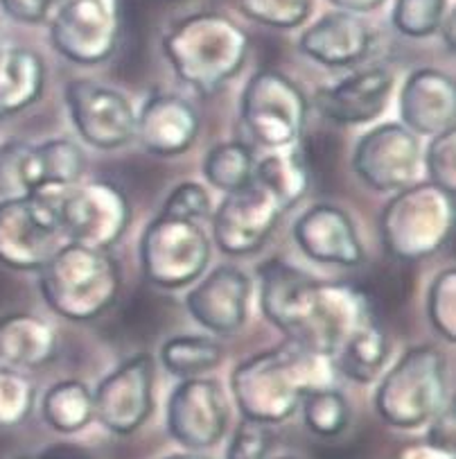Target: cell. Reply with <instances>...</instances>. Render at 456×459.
Instances as JSON below:
<instances>
[{"label":"cell","mask_w":456,"mask_h":459,"mask_svg":"<svg viewBox=\"0 0 456 459\" xmlns=\"http://www.w3.org/2000/svg\"><path fill=\"white\" fill-rule=\"evenodd\" d=\"M260 303L269 322L289 342L332 362L377 324V315L355 285L321 283L280 261L260 267Z\"/></svg>","instance_id":"cell-1"},{"label":"cell","mask_w":456,"mask_h":459,"mask_svg":"<svg viewBox=\"0 0 456 459\" xmlns=\"http://www.w3.org/2000/svg\"><path fill=\"white\" fill-rule=\"evenodd\" d=\"M305 170L294 154H271L255 166L246 186L224 197L212 218L215 240L228 256L258 251L271 236L282 213L305 195Z\"/></svg>","instance_id":"cell-2"},{"label":"cell","mask_w":456,"mask_h":459,"mask_svg":"<svg viewBox=\"0 0 456 459\" xmlns=\"http://www.w3.org/2000/svg\"><path fill=\"white\" fill-rule=\"evenodd\" d=\"M332 360L325 355L288 342L264 351L233 371V394L245 419L280 423L294 414L310 389L332 383Z\"/></svg>","instance_id":"cell-3"},{"label":"cell","mask_w":456,"mask_h":459,"mask_svg":"<svg viewBox=\"0 0 456 459\" xmlns=\"http://www.w3.org/2000/svg\"><path fill=\"white\" fill-rule=\"evenodd\" d=\"M163 55L185 84L202 93H215L240 73L249 55V37L228 16L199 12L168 30Z\"/></svg>","instance_id":"cell-4"},{"label":"cell","mask_w":456,"mask_h":459,"mask_svg":"<svg viewBox=\"0 0 456 459\" xmlns=\"http://www.w3.org/2000/svg\"><path fill=\"white\" fill-rule=\"evenodd\" d=\"M39 285L56 315L73 322H89L113 306L120 288V270L107 251L73 242L41 267Z\"/></svg>","instance_id":"cell-5"},{"label":"cell","mask_w":456,"mask_h":459,"mask_svg":"<svg viewBox=\"0 0 456 459\" xmlns=\"http://www.w3.org/2000/svg\"><path fill=\"white\" fill-rule=\"evenodd\" d=\"M447 403L445 358L434 346L407 351L382 380L375 396L377 414L389 426L411 430L432 421Z\"/></svg>","instance_id":"cell-6"},{"label":"cell","mask_w":456,"mask_h":459,"mask_svg":"<svg viewBox=\"0 0 456 459\" xmlns=\"http://www.w3.org/2000/svg\"><path fill=\"white\" fill-rule=\"evenodd\" d=\"M454 227V195L434 184L395 195L380 218L382 242L398 261L425 258L441 249Z\"/></svg>","instance_id":"cell-7"},{"label":"cell","mask_w":456,"mask_h":459,"mask_svg":"<svg viewBox=\"0 0 456 459\" xmlns=\"http://www.w3.org/2000/svg\"><path fill=\"white\" fill-rule=\"evenodd\" d=\"M50 14L52 48L75 64L107 62L123 37V0H55Z\"/></svg>","instance_id":"cell-8"},{"label":"cell","mask_w":456,"mask_h":459,"mask_svg":"<svg viewBox=\"0 0 456 459\" xmlns=\"http://www.w3.org/2000/svg\"><path fill=\"white\" fill-rule=\"evenodd\" d=\"M62 238L59 199L32 193L0 202V263L12 270H41Z\"/></svg>","instance_id":"cell-9"},{"label":"cell","mask_w":456,"mask_h":459,"mask_svg":"<svg viewBox=\"0 0 456 459\" xmlns=\"http://www.w3.org/2000/svg\"><path fill=\"white\" fill-rule=\"evenodd\" d=\"M211 242L197 222L160 215L142 233L141 261L150 283L181 288L206 270Z\"/></svg>","instance_id":"cell-10"},{"label":"cell","mask_w":456,"mask_h":459,"mask_svg":"<svg viewBox=\"0 0 456 459\" xmlns=\"http://www.w3.org/2000/svg\"><path fill=\"white\" fill-rule=\"evenodd\" d=\"M307 118V100L292 80L262 68L242 95V120L262 145L285 147L301 138Z\"/></svg>","instance_id":"cell-11"},{"label":"cell","mask_w":456,"mask_h":459,"mask_svg":"<svg viewBox=\"0 0 456 459\" xmlns=\"http://www.w3.org/2000/svg\"><path fill=\"white\" fill-rule=\"evenodd\" d=\"M59 222L75 245L107 251L129 224L127 195L111 181L82 186L59 199Z\"/></svg>","instance_id":"cell-12"},{"label":"cell","mask_w":456,"mask_h":459,"mask_svg":"<svg viewBox=\"0 0 456 459\" xmlns=\"http://www.w3.org/2000/svg\"><path fill=\"white\" fill-rule=\"evenodd\" d=\"M66 102L80 136L98 150H118L136 136V116L120 91L93 80H73Z\"/></svg>","instance_id":"cell-13"},{"label":"cell","mask_w":456,"mask_h":459,"mask_svg":"<svg viewBox=\"0 0 456 459\" xmlns=\"http://www.w3.org/2000/svg\"><path fill=\"white\" fill-rule=\"evenodd\" d=\"M154 360L138 353L108 374L93 394L98 421L116 435H132L150 419L154 410Z\"/></svg>","instance_id":"cell-14"},{"label":"cell","mask_w":456,"mask_h":459,"mask_svg":"<svg viewBox=\"0 0 456 459\" xmlns=\"http://www.w3.org/2000/svg\"><path fill=\"white\" fill-rule=\"evenodd\" d=\"M226 426L228 405L215 380L185 378L169 396L168 430L185 448H212L226 435Z\"/></svg>","instance_id":"cell-15"},{"label":"cell","mask_w":456,"mask_h":459,"mask_svg":"<svg viewBox=\"0 0 456 459\" xmlns=\"http://www.w3.org/2000/svg\"><path fill=\"white\" fill-rule=\"evenodd\" d=\"M420 143L398 123L382 125L359 138L353 168L375 190H405L418 175Z\"/></svg>","instance_id":"cell-16"},{"label":"cell","mask_w":456,"mask_h":459,"mask_svg":"<svg viewBox=\"0 0 456 459\" xmlns=\"http://www.w3.org/2000/svg\"><path fill=\"white\" fill-rule=\"evenodd\" d=\"M251 281L237 267H217L185 299L188 310L203 328L217 335H231L246 322Z\"/></svg>","instance_id":"cell-17"},{"label":"cell","mask_w":456,"mask_h":459,"mask_svg":"<svg viewBox=\"0 0 456 459\" xmlns=\"http://www.w3.org/2000/svg\"><path fill=\"white\" fill-rule=\"evenodd\" d=\"M393 80V73L386 66H373L353 73L332 89H321L316 93V107L332 123H368L386 109Z\"/></svg>","instance_id":"cell-18"},{"label":"cell","mask_w":456,"mask_h":459,"mask_svg":"<svg viewBox=\"0 0 456 459\" xmlns=\"http://www.w3.org/2000/svg\"><path fill=\"white\" fill-rule=\"evenodd\" d=\"M294 238L307 256L319 263L346 267L364 263L362 242L350 218L328 204L307 211L294 227Z\"/></svg>","instance_id":"cell-19"},{"label":"cell","mask_w":456,"mask_h":459,"mask_svg":"<svg viewBox=\"0 0 456 459\" xmlns=\"http://www.w3.org/2000/svg\"><path fill=\"white\" fill-rule=\"evenodd\" d=\"M454 82L441 71L420 68L411 73L400 93L402 123L418 134L438 136L454 129Z\"/></svg>","instance_id":"cell-20"},{"label":"cell","mask_w":456,"mask_h":459,"mask_svg":"<svg viewBox=\"0 0 456 459\" xmlns=\"http://www.w3.org/2000/svg\"><path fill=\"white\" fill-rule=\"evenodd\" d=\"M371 28L350 12H330L303 32V55L323 66H353L366 57L371 48Z\"/></svg>","instance_id":"cell-21"},{"label":"cell","mask_w":456,"mask_h":459,"mask_svg":"<svg viewBox=\"0 0 456 459\" xmlns=\"http://www.w3.org/2000/svg\"><path fill=\"white\" fill-rule=\"evenodd\" d=\"M142 145L159 157H176L188 150L199 134V116L176 95H154L136 120Z\"/></svg>","instance_id":"cell-22"},{"label":"cell","mask_w":456,"mask_h":459,"mask_svg":"<svg viewBox=\"0 0 456 459\" xmlns=\"http://www.w3.org/2000/svg\"><path fill=\"white\" fill-rule=\"evenodd\" d=\"M86 170V154L68 138L25 147L21 159V181L25 195L52 193L55 188L77 184Z\"/></svg>","instance_id":"cell-23"},{"label":"cell","mask_w":456,"mask_h":459,"mask_svg":"<svg viewBox=\"0 0 456 459\" xmlns=\"http://www.w3.org/2000/svg\"><path fill=\"white\" fill-rule=\"evenodd\" d=\"M55 353L56 335L43 319L21 313L0 319V369H34Z\"/></svg>","instance_id":"cell-24"},{"label":"cell","mask_w":456,"mask_h":459,"mask_svg":"<svg viewBox=\"0 0 456 459\" xmlns=\"http://www.w3.org/2000/svg\"><path fill=\"white\" fill-rule=\"evenodd\" d=\"M41 55L30 48H0V120L10 118L34 105L43 93Z\"/></svg>","instance_id":"cell-25"},{"label":"cell","mask_w":456,"mask_h":459,"mask_svg":"<svg viewBox=\"0 0 456 459\" xmlns=\"http://www.w3.org/2000/svg\"><path fill=\"white\" fill-rule=\"evenodd\" d=\"M175 319V301L151 288H138L125 299L113 317L111 331L118 340L141 344L159 337Z\"/></svg>","instance_id":"cell-26"},{"label":"cell","mask_w":456,"mask_h":459,"mask_svg":"<svg viewBox=\"0 0 456 459\" xmlns=\"http://www.w3.org/2000/svg\"><path fill=\"white\" fill-rule=\"evenodd\" d=\"M43 419L56 432L71 435L89 426L95 417L93 394L80 380H64L52 385L41 403Z\"/></svg>","instance_id":"cell-27"},{"label":"cell","mask_w":456,"mask_h":459,"mask_svg":"<svg viewBox=\"0 0 456 459\" xmlns=\"http://www.w3.org/2000/svg\"><path fill=\"white\" fill-rule=\"evenodd\" d=\"M355 288L375 315H393L409 301L414 292V272L405 261L375 265Z\"/></svg>","instance_id":"cell-28"},{"label":"cell","mask_w":456,"mask_h":459,"mask_svg":"<svg viewBox=\"0 0 456 459\" xmlns=\"http://www.w3.org/2000/svg\"><path fill=\"white\" fill-rule=\"evenodd\" d=\"M160 360L172 376L197 378V376L215 369L224 360V346L219 342L197 335L169 337L160 346Z\"/></svg>","instance_id":"cell-29"},{"label":"cell","mask_w":456,"mask_h":459,"mask_svg":"<svg viewBox=\"0 0 456 459\" xmlns=\"http://www.w3.org/2000/svg\"><path fill=\"white\" fill-rule=\"evenodd\" d=\"M341 138L332 132L316 129L310 136L301 141L297 157L305 170L307 186H314L319 193H330L339 179V166H341Z\"/></svg>","instance_id":"cell-30"},{"label":"cell","mask_w":456,"mask_h":459,"mask_svg":"<svg viewBox=\"0 0 456 459\" xmlns=\"http://www.w3.org/2000/svg\"><path fill=\"white\" fill-rule=\"evenodd\" d=\"M255 170L254 154L245 143H221L208 152L206 163H203V175L215 188L224 193L242 188L251 181Z\"/></svg>","instance_id":"cell-31"},{"label":"cell","mask_w":456,"mask_h":459,"mask_svg":"<svg viewBox=\"0 0 456 459\" xmlns=\"http://www.w3.org/2000/svg\"><path fill=\"white\" fill-rule=\"evenodd\" d=\"M303 417H305V426L314 435L330 439V437L341 435L348 428L350 407L344 394L337 392V389H310L303 396Z\"/></svg>","instance_id":"cell-32"},{"label":"cell","mask_w":456,"mask_h":459,"mask_svg":"<svg viewBox=\"0 0 456 459\" xmlns=\"http://www.w3.org/2000/svg\"><path fill=\"white\" fill-rule=\"evenodd\" d=\"M447 14V0H395L391 21L409 39H427L441 30Z\"/></svg>","instance_id":"cell-33"},{"label":"cell","mask_w":456,"mask_h":459,"mask_svg":"<svg viewBox=\"0 0 456 459\" xmlns=\"http://www.w3.org/2000/svg\"><path fill=\"white\" fill-rule=\"evenodd\" d=\"M242 14L276 30H292L305 23L312 0H237Z\"/></svg>","instance_id":"cell-34"},{"label":"cell","mask_w":456,"mask_h":459,"mask_svg":"<svg viewBox=\"0 0 456 459\" xmlns=\"http://www.w3.org/2000/svg\"><path fill=\"white\" fill-rule=\"evenodd\" d=\"M34 407V387L14 369H0V430L21 426Z\"/></svg>","instance_id":"cell-35"},{"label":"cell","mask_w":456,"mask_h":459,"mask_svg":"<svg viewBox=\"0 0 456 459\" xmlns=\"http://www.w3.org/2000/svg\"><path fill=\"white\" fill-rule=\"evenodd\" d=\"M454 270H445L432 285L429 292V317L434 328L445 337L447 342L456 340V319H454Z\"/></svg>","instance_id":"cell-36"},{"label":"cell","mask_w":456,"mask_h":459,"mask_svg":"<svg viewBox=\"0 0 456 459\" xmlns=\"http://www.w3.org/2000/svg\"><path fill=\"white\" fill-rule=\"evenodd\" d=\"M163 215L165 218L199 222V220L211 215V197H208L206 188H202L199 184H184L175 188V193L168 197Z\"/></svg>","instance_id":"cell-37"},{"label":"cell","mask_w":456,"mask_h":459,"mask_svg":"<svg viewBox=\"0 0 456 459\" xmlns=\"http://www.w3.org/2000/svg\"><path fill=\"white\" fill-rule=\"evenodd\" d=\"M269 448H271V432L267 430V426L245 419L233 432L226 459H267Z\"/></svg>","instance_id":"cell-38"},{"label":"cell","mask_w":456,"mask_h":459,"mask_svg":"<svg viewBox=\"0 0 456 459\" xmlns=\"http://www.w3.org/2000/svg\"><path fill=\"white\" fill-rule=\"evenodd\" d=\"M427 170L434 186L454 195V129L434 136L427 150Z\"/></svg>","instance_id":"cell-39"},{"label":"cell","mask_w":456,"mask_h":459,"mask_svg":"<svg viewBox=\"0 0 456 459\" xmlns=\"http://www.w3.org/2000/svg\"><path fill=\"white\" fill-rule=\"evenodd\" d=\"M25 143L12 141L0 147V197H23V181H21V159H23Z\"/></svg>","instance_id":"cell-40"},{"label":"cell","mask_w":456,"mask_h":459,"mask_svg":"<svg viewBox=\"0 0 456 459\" xmlns=\"http://www.w3.org/2000/svg\"><path fill=\"white\" fill-rule=\"evenodd\" d=\"M55 0H0V10L12 21L25 25H39L50 16Z\"/></svg>","instance_id":"cell-41"},{"label":"cell","mask_w":456,"mask_h":459,"mask_svg":"<svg viewBox=\"0 0 456 459\" xmlns=\"http://www.w3.org/2000/svg\"><path fill=\"white\" fill-rule=\"evenodd\" d=\"M432 421L434 423L432 430H429L427 444L454 453V407H452V403H445V407H443Z\"/></svg>","instance_id":"cell-42"},{"label":"cell","mask_w":456,"mask_h":459,"mask_svg":"<svg viewBox=\"0 0 456 459\" xmlns=\"http://www.w3.org/2000/svg\"><path fill=\"white\" fill-rule=\"evenodd\" d=\"M34 459H93V455H90L84 446L59 441V444L46 446Z\"/></svg>","instance_id":"cell-43"},{"label":"cell","mask_w":456,"mask_h":459,"mask_svg":"<svg viewBox=\"0 0 456 459\" xmlns=\"http://www.w3.org/2000/svg\"><path fill=\"white\" fill-rule=\"evenodd\" d=\"M400 459H454V453L432 444H414L402 450Z\"/></svg>","instance_id":"cell-44"},{"label":"cell","mask_w":456,"mask_h":459,"mask_svg":"<svg viewBox=\"0 0 456 459\" xmlns=\"http://www.w3.org/2000/svg\"><path fill=\"white\" fill-rule=\"evenodd\" d=\"M330 3L341 12H350V14H366V12L384 5V0H330Z\"/></svg>","instance_id":"cell-45"},{"label":"cell","mask_w":456,"mask_h":459,"mask_svg":"<svg viewBox=\"0 0 456 459\" xmlns=\"http://www.w3.org/2000/svg\"><path fill=\"white\" fill-rule=\"evenodd\" d=\"M438 32L445 37V46L450 48V50H454V12H447Z\"/></svg>","instance_id":"cell-46"},{"label":"cell","mask_w":456,"mask_h":459,"mask_svg":"<svg viewBox=\"0 0 456 459\" xmlns=\"http://www.w3.org/2000/svg\"><path fill=\"white\" fill-rule=\"evenodd\" d=\"M165 459H206V457H202V455H169V457H165Z\"/></svg>","instance_id":"cell-47"},{"label":"cell","mask_w":456,"mask_h":459,"mask_svg":"<svg viewBox=\"0 0 456 459\" xmlns=\"http://www.w3.org/2000/svg\"><path fill=\"white\" fill-rule=\"evenodd\" d=\"M278 459H297V457H278Z\"/></svg>","instance_id":"cell-48"}]
</instances>
